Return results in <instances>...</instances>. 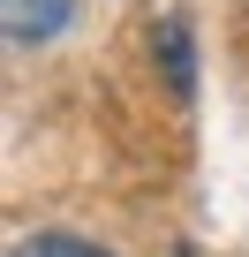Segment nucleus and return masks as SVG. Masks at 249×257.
Masks as SVG:
<instances>
[{
  "label": "nucleus",
  "mask_w": 249,
  "mask_h": 257,
  "mask_svg": "<svg viewBox=\"0 0 249 257\" xmlns=\"http://www.w3.org/2000/svg\"><path fill=\"white\" fill-rule=\"evenodd\" d=\"M8 257H113V249H98V242H83V234H68V227H38V234H23Z\"/></svg>",
  "instance_id": "7ed1b4c3"
},
{
  "label": "nucleus",
  "mask_w": 249,
  "mask_h": 257,
  "mask_svg": "<svg viewBox=\"0 0 249 257\" xmlns=\"http://www.w3.org/2000/svg\"><path fill=\"white\" fill-rule=\"evenodd\" d=\"M151 53L166 61V91H174V98H196V46H189V23H181V16H166V23L151 31Z\"/></svg>",
  "instance_id": "f03ea898"
},
{
  "label": "nucleus",
  "mask_w": 249,
  "mask_h": 257,
  "mask_svg": "<svg viewBox=\"0 0 249 257\" xmlns=\"http://www.w3.org/2000/svg\"><path fill=\"white\" fill-rule=\"evenodd\" d=\"M68 16H76V0H0V31H8V46H16V53L53 46Z\"/></svg>",
  "instance_id": "f257e3e1"
}]
</instances>
